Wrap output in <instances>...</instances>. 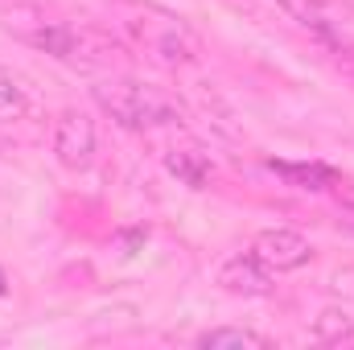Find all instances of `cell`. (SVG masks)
<instances>
[{"label": "cell", "mask_w": 354, "mask_h": 350, "mask_svg": "<svg viewBox=\"0 0 354 350\" xmlns=\"http://www.w3.org/2000/svg\"><path fill=\"white\" fill-rule=\"evenodd\" d=\"M268 169L272 174H280L288 185H297V190H330L334 181H338V174L330 169V165H288V161H268Z\"/></svg>", "instance_id": "cell-7"}, {"label": "cell", "mask_w": 354, "mask_h": 350, "mask_svg": "<svg viewBox=\"0 0 354 350\" xmlns=\"http://www.w3.org/2000/svg\"><path fill=\"white\" fill-rule=\"evenodd\" d=\"M165 169H169L181 185H189V190H206V185L214 181V165H210V157H206L198 145H174V149L165 153Z\"/></svg>", "instance_id": "cell-6"}, {"label": "cell", "mask_w": 354, "mask_h": 350, "mask_svg": "<svg viewBox=\"0 0 354 350\" xmlns=\"http://www.w3.org/2000/svg\"><path fill=\"white\" fill-rule=\"evenodd\" d=\"M128 29H132V37H136L157 62H165V66H189V62L202 58L198 33H194L185 21H177V17H165V12H140V17L128 21Z\"/></svg>", "instance_id": "cell-2"}, {"label": "cell", "mask_w": 354, "mask_h": 350, "mask_svg": "<svg viewBox=\"0 0 354 350\" xmlns=\"http://www.w3.org/2000/svg\"><path fill=\"white\" fill-rule=\"evenodd\" d=\"M95 103L124 128L145 132V128H161V124H177V107L153 87L140 83H99L95 87Z\"/></svg>", "instance_id": "cell-1"}, {"label": "cell", "mask_w": 354, "mask_h": 350, "mask_svg": "<svg viewBox=\"0 0 354 350\" xmlns=\"http://www.w3.org/2000/svg\"><path fill=\"white\" fill-rule=\"evenodd\" d=\"M145 239H149V231H124V235H115V243L124 248V256H132V252H136Z\"/></svg>", "instance_id": "cell-11"}, {"label": "cell", "mask_w": 354, "mask_h": 350, "mask_svg": "<svg viewBox=\"0 0 354 350\" xmlns=\"http://www.w3.org/2000/svg\"><path fill=\"white\" fill-rule=\"evenodd\" d=\"M198 347L206 350H268L272 342H268L264 334H256V330H243V326H218V330H206L202 338H198Z\"/></svg>", "instance_id": "cell-8"}, {"label": "cell", "mask_w": 354, "mask_h": 350, "mask_svg": "<svg viewBox=\"0 0 354 350\" xmlns=\"http://www.w3.org/2000/svg\"><path fill=\"white\" fill-rule=\"evenodd\" d=\"M54 157L66 169H87L95 157V120L87 111H62L54 124Z\"/></svg>", "instance_id": "cell-4"}, {"label": "cell", "mask_w": 354, "mask_h": 350, "mask_svg": "<svg viewBox=\"0 0 354 350\" xmlns=\"http://www.w3.org/2000/svg\"><path fill=\"white\" fill-rule=\"evenodd\" d=\"M25 111H29L25 87H21L12 75H4V71H0V124H8V120H21Z\"/></svg>", "instance_id": "cell-10"}, {"label": "cell", "mask_w": 354, "mask_h": 350, "mask_svg": "<svg viewBox=\"0 0 354 350\" xmlns=\"http://www.w3.org/2000/svg\"><path fill=\"white\" fill-rule=\"evenodd\" d=\"M252 256L272 272H297V268H305L313 260V248H309L305 235H297L288 227H268L252 239Z\"/></svg>", "instance_id": "cell-3"}, {"label": "cell", "mask_w": 354, "mask_h": 350, "mask_svg": "<svg viewBox=\"0 0 354 350\" xmlns=\"http://www.w3.org/2000/svg\"><path fill=\"white\" fill-rule=\"evenodd\" d=\"M313 338H317V342H326V347L354 342V322L342 313V309H322V317L313 322Z\"/></svg>", "instance_id": "cell-9"}, {"label": "cell", "mask_w": 354, "mask_h": 350, "mask_svg": "<svg viewBox=\"0 0 354 350\" xmlns=\"http://www.w3.org/2000/svg\"><path fill=\"white\" fill-rule=\"evenodd\" d=\"M218 284L227 288V293H243V297H264L272 293V268L256 260L252 252L243 256H231V260L218 264Z\"/></svg>", "instance_id": "cell-5"}]
</instances>
